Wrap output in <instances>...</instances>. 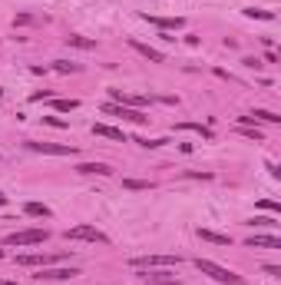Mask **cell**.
Instances as JSON below:
<instances>
[{"instance_id": "6da1fadb", "label": "cell", "mask_w": 281, "mask_h": 285, "mask_svg": "<svg viewBox=\"0 0 281 285\" xmlns=\"http://www.w3.org/2000/svg\"><path fill=\"white\" fill-rule=\"evenodd\" d=\"M195 269H199L202 275H208V279H215L219 285H242V275H235L231 269H225L212 259H195Z\"/></svg>"}, {"instance_id": "7a4b0ae2", "label": "cell", "mask_w": 281, "mask_h": 285, "mask_svg": "<svg viewBox=\"0 0 281 285\" xmlns=\"http://www.w3.org/2000/svg\"><path fill=\"white\" fill-rule=\"evenodd\" d=\"M46 239H50L46 229H20V232L7 235V246H43Z\"/></svg>"}, {"instance_id": "3957f363", "label": "cell", "mask_w": 281, "mask_h": 285, "mask_svg": "<svg viewBox=\"0 0 281 285\" xmlns=\"http://www.w3.org/2000/svg\"><path fill=\"white\" fill-rule=\"evenodd\" d=\"M66 242H100V246H106L109 235L100 232L96 226H73V229H66Z\"/></svg>"}, {"instance_id": "277c9868", "label": "cell", "mask_w": 281, "mask_h": 285, "mask_svg": "<svg viewBox=\"0 0 281 285\" xmlns=\"http://www.w3.org/2000/svg\"><path fill=\"white\" fill-rule=\"evenodd\" d=\"M179 262V255H139V259H132V269H172Z\"/></svg>"}, {"instance_id": "5b68a950", "label": "cell", "mask_w": 281, "mask_h": 285, "mask_svg": "<svg viewBox=\"0 0 281 285\" xmlns=\"http://www.w3.org/2000/svg\"><path fill=\"white\" fill-rule=\"evenodd\" d=\"M103 113H109V116H119V120H129V123H146V120H149V116H146L143 109L123 106V103H106V106H103Z\"/></svg>"}, {"instance_id": "8992f818", "label": "cell", "mask_w": 281, "mask_h": 285, "mask_svg": "<svg viewBox=\"0 0 281 285\" xmlns=\"http://www.w3.org/2000/svg\"><path fill=\"white\" fill-rule=\"evenodd\" d=\"M139 272H143L139 279L149 282V285H182L172 272H166V269H139Z\"/></svg>"}, {"instance_id": "52a82bcc", "label": "cell", "mask_w": 281, "mask_h": 285, "mask_svg": "<svg viewBox=\"0 0 281 285\" xmlns=\"http://www.w3.org/2000/svg\"><path fill=\"white\" fill-rule=\"evenodd\" d=\"M27 149L46 152V156H73L76 146H66V143H27Z\"/></svg>"}, {"instance_id": "ba28073f", "label": "cell", "mask_w": 281, "mask_h": 285, "mask_svg": "<svg viewBox=\"0 0 281 285\" xmlns=\"http://www.w3.org/2000/svg\"><path fill=\"white\" fill-rule=\"evenodd\" d=\"M63 255H40V252H33V255H17V266H24V269H46L50 262H60Z\"/></svg>"}, {"instance_id": "9c48e42d", "label": "cell", "mask_w": 281, "mask_h": 285, "mask_svg": "<svg viewBox=\"0 0 281 285\" xmlns=\"http://www.w3.org/2000/svg\"><path fill=\"white\" fill-rule=\"evenodd\" d=\"M129 47H132L136 53H143L149 63H166V53L156 50V47H149V43H143V40H129Z\"/></svg>"}, {"instance_id": "30bf717a", "label": "cell", "mask_w": 281, "mask_h": 285, "mask_svg": "<svg viewBox=\"0 0 281 285\" xmlns=\"http://www.w3.org/2000/svg\"><path fill=\"white\" fill-rule=\"evenodd\" d=\"M73 275H80V272L69 266V269H40L33 279H40V282H60V279H73Z\"/></svg>"}, {"instance_id": "8fae6325", "label": "cell", "mask_w": 281, "mask_h": 285, "mask_svg": "<svg viewBox=\"0 0 281 285\" xmlns=\"http://www.w3.org/2000/svg\"><path fill=\"white\" fill-rule=\"evenodd\" d=\"M245 246L248 249H281V239L278 235H251Z\"/></svg>"}, {"instance_id": "7c38bea8", "label": "cell", "mask_w": 281, "mask_h": 285, "mask_svg": "<svg viewBox=\"0 0 281 285\" xmlns=\"http://www.w3.org/2000/svg\"><path fill=\"white\" fill-rule=\"evenodd\" d=\"M76 172H83V176H112V169L106 163H80Z\"/></svg>"}, {"instance_id": "4fadbf2b", "label": "cell", "mask_w": 281, "mask_h": 285, "mask_svg": "<svg viewBox=\"0 0 281 285\" xmlns=\"http://www.w3.org/2000/svg\"><path fill=\"white\" fill-rule=\"evenodd\" d=\"M93 133H96V136H106V140H116V143H126L123 129H116V126H106V123H96V126H93Z\"/></svg>"}, {"instance_id": "5bb4252c", "label": "cell", "mask_w": 281, "mask_h": 285, "mask_svg": "<svg viewBox=\"0 0 281 285\" xmlns=\"http://www.w3.org/2000/svg\"><path fill=\"white\" fill-rule=\"evenodd\" d=\"M146 20H149V24H156V27H162V30H179V27L185 24L182 17H149V13H146Z\"/></svg>"}, {"instance_id": "9a60e30c", "label": "cell", "mask_w": 281, "mask_h": 285, "mask_svg": "<svg viewBox=\"0 0 281 285\" xmlns=\"http://www.w3.org/2000/svg\"><path fill=\"white\" fill-rule=\"evenodd\" d=\"M199 239L202 242H212V246H228V235H222V232H212V229H199Z\"/></svg>"}, {"instance_id": "2e32d148", "label": "cell", "mask_w": 281, "mask_h": 285, "mask_svg": "<svg viewBox=\"0 0 281 285\" xmlns=\"http://www.w3.org/2000/svg\"><path fill=\"white\" fill-rule=\"evenodd\" d=\"M24 212H27V215H37V219H50V215H53L50 206H43V203H27Z\"/></svg>"}, {"instance_id": "e0dca14e", "label": "cell", "mask_w": 281, "mask_h": 285, "mask_svg": "<svg viewBox=\"0 0 281 285\" xmlns=\"http://www.w3.org/2000/svg\"><path fill=\"white\" fill-rule=\"evenodd\" d=\"M66 43L69 47H76V50H96V40H89V37H66Z\"/></svg>"}, {"instance_id": "ac0fdd59", "label": "cell", "mask_w": 281, "mask_h": 285, "mask_svg": "<svg viewBox=\"0 0 281 285\" xmlns=\"http://www.w3.org/2000/svg\"><path fill=\"white\" fill-rule=\"evenodd\" d=\"M251 229H275L278 219H271V215H255V219H248Z\"/></svg>"}, {"instance_id": "d6986e66", "label": "cell", "mask_w": 281, "mask_h": 285, "mask_svg": "<svg viewBox=\"0 0 281 285\" xmlns=\"http://www.w3.org/2000/svg\"><path fill=\"white\" fill-rule=\"evenodd\" d=\"M281 123V116L278 113H271V109H255V113H251V123Z\"/></svg>"}, {"instance_id": "ffe728a7", "label": "cell", "mask_w": 281, "mask_h": 285, "mask_svg": "<svg viewBox=\"0 0 281 285\" xmlns=\"http://www.w3.org/2000/svg\"><path fill=\"white\" fill-rule=\"evenodd\" d=\"M76 106H80V100H53V109H60V113H73Z\"/></svg>"}, {"instance_id": "44dd1931", "label": "cell", "mask_w": 281, "mask_h": 285, "mask_svg": "<svg viewBox=\"0 0 281 285\" xmlns=\"http://www.w3.org/2000/svg\"><path fill=\"white\" fill-rule=\"evenodd\" d=\"M53 70H56V73H80V63H66V60H56Z\"/></svg>"}, {"instance_id": "7402d4cb", "label": "cell", "mask_w": 281, "mask_h": 285, "mask_svg": "<svg viewBox=\"0 0 281 285\" xmlns=\"http://www.w3.org/2000/svg\"><path fill=\"white\" fill-rule=\"evenodd\" d=\"M123 186H126V189H152V183H146V179H123Z\"/></svg>"}, {"instance_id": "603a6c76", "label": "cell", "mask_w": 281, "mask_h": 285, "mask_svg": "<svg viewBox=\"0 0 281 285\" xmlns=\"http://www.w3.org/2000/svg\"><path fill=\"white\" fill-rule=\"evenodd\" d=\"M245 13H248V17H258V20H275V13H271V10H258V7H248Z\"/></svg>"}, {"instance_id": "cb8c5ba5", "label": "cell", "mask_w": 281, "mask_h": 285, "mask_svg": "<svg viewBox=\"0 0 281 285\" xmlns=\"http://www.w3.org/2000/svg\"><path fill=\"white\" fill-rule=\"evenodd\" d=\"M43 123H46V126H56V129H63V126H66V123H63V120H56V116H43Z\"/></svg>"}, {"instance_id": "d4e9b609", "label": "cell", "mask_w": 281, "mask_h": 285, "mask_svg": "<svg viewBox=\"0 0 281 285\" xmlns=\"http://www.w3.org/2000/svg\"><path fill=\"white\" fill-rule=\"evenodd\" d=\"M262 209H268V212H281V206H278V203H271V199H262Z\"/></svg>"}, {"instance_id": "484cf974", "label": "cell", "mask_w": 281, "mask_h": 285, "mask_svg": "<svg viewBox=\"0 0 281 285\" xmlns=\"http://www.w3.org/2000/svg\"><path fill=\"white\" fill-rule=\"evenodd\" d=\"M265 272H268V275H275V279H281V269H278V266H265Z\"/></svg>"}, {"instance_id": "4316f807", "label": "cell", "mask_w": 281, "mask_h": 285, "mask_svg": "<svg viewBox=\"0 0 281 285\" xmlns=\"http://www.w3.org/2000/svg\"><path fill=\"white\" fill-rule=\"evenodd\" d=\"M4 206H7V196H4V192H0V209H4Z\"/></svg>"}, {"instance_id": "83f0119b", "label": "cell", "mask_w": 281, "mask_h": 285, "mask_svg": "<svg viewBox=\"0 0 281 285\" xmlns=\"http://www.w3.org/2000/svg\"><path fill=\"white\" fill-rule=\"evenodd\" d=\"M0 285H13V282H4V279H0Z\"/></svg>"}, {"instance_id": "f1b7e54d", "label": "cell", "mask_w": 281, "mask_h": 285, "mask_svg": "<svg viewBox=\"0 0 281 285\" xmlns=\"http://www.w3.org/2000/svg\"><path fill=\"white\" fill-rule=\"evenodd\" d=\"M0 259H4V252H0Z\"/></svg>"}]
</instances>
